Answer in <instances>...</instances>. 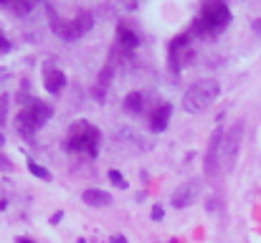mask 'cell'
<instances>
[{"instance_id":"30bf717a","label":"cell","mask_w":261,"mask_h":243,"mask_svg":"<svg viewBox=\"0 0 261 243\" xmlns=\"http://www.w3.org/2000/svg\"><path fill=\"white\" fill-rule=\"evenodd\" d=\"M170 114H173V104H170V101H163V104L152 106V112H150V117H147L150 132H155V134L165 132V129H168V122H170Z\"/></svg>"},{"instance_id":"7a4b0ae2","label":"cell","mask_w":261,"mask_h":243,"mask_svg":"<svg viewBox=\"0 0 261 243\" xmlns=\"http://www.w3.org/2000/svg\"><path fill=\"white\" fill-rule=\"evenodd\" d=\"M54 117V109H51V104H46V101H38V99H28V104L18 112V117H15V129H18V134L20 137H25V140H31L48 119Z\"/></svg>"},{"instance_id":"9c48e42d","label":"cell","mask_w":261,"mask_h":243,"mask_svg":"<svg viewBox=\"0 0 261 243\" xmlns=\"http://www.w3.org/2000/svg\"><path fill=\"white\" fill-rule=\"evenodd\" d=\"M188 46H190V36L188 33L177 36L170 43V66H173V71H180V66L188 64V59H190V48Z\"/></svg>"},{"instance_id":"8fae6325","label":"cell","mask_w":261,"mask_h":243,"mask_svg":"<svg viewBox=\"0 0 261 243\" xmlns=\"http://www.w3.org/2000/svg\"><path fill=\"white\" fill-rule=\"evenodd\" d=\"M43 86H46L48 94H59L66 86V74L59 71V69H46L43 71Z\"/></svg>"},{"instance_id":"2e32d148","label":"cell","mask_w":261,"mask_h":243,"mask_svg":"<svg viewBox=\"0 0 261 243\" xmlns=\"http://www.w3.org/2000/svg\"><path fill=\"white\" fill-rule=\"evenodd\" d=\"M28 170H31V175H36L38 180H46V182L51 180V172H48L46 167H41L38 162H28Z\"/></svg>"},{"instance_id":"ac0fdd59","label":"cell","mask_w":261,"mask_h":243,"mask_svg":"<svg viewBox=\"0 0 261 243\" xmlns=\"http://www.w3.org/2000/svg\"><path fill=\"white\" fill-rule=\"evenodd\" d=\"M109 180H112V185H117V187H124V185H127L124 177H122V172H117V170H109Z\"/></svg>"},{"instance_id":"5b68a950","label":"cell","mask_w":261,"mask_h":243,"mask_svg":"<svg viewBox=\"0 0 261 243\" xmlns=\"http://www.w3.org/2000/svg\"><path fill=\"white\" fill-rule=\"evenodd\" d=\"M241 142H244V124L239 122L228 132H223V140H221V170L231 172L236 167L239 152H241Z\"/></svg>"},{"instance_id":"6da1fadb","label":"cell","mask_w":261,"mask_h":243,"mask_svg":"<svg viewBox=\"0 0 261 243\" xmlns=\"http://www.w3.org/2000/svg\"><path fill=\"white\" fill-rule=\"evenodd\" d=\"M231 23V8L226 0H203L200 15L195 18L188 36H218Z\"/></svg>"},{"instance_id":"d6986e66","label":"cell","mask_w":261,"mask_h":243,"mask_svg":"<svg viewBox=\"0 0 261 243\" xmlns=\"http://www.w3.org/2000/svg\"><path fill=\"white\" fill-rule=\"evenodd\" d=\"M150 215H152V221H163V218H165V208H163V205H155Z\"/></svg>"},{"instance_id":"52a82bcc","label":"cell","mask_w":261,"mask_h":243,"mask_svg":"<svg viewBox=\"0 0 261 243\" xmlns=\"http://www.w3.org/2000/svg\"><path fill=\"white\" fill-rule=\"evenodd\" d=\"M221 140H223V129H216L208 140L205 147V160H203V172L205 177H216L221 172Z\"/></svg>"},{"instance_id":"e0dca14e","label":"cell","mask_w":261,"mask_h":243,"mask_svg":"<svg viewBox=\"0 0 261 243\" xmlns=\"http://www.w3.org/2000/svg\"><path fill=\"white\" fill-rule=\"evenodd\" d=\"M8 101H10L8 94H3V96H0V127H3L5 119H8Z\"/></svg>"},{"instance_id":"ffe728a7","label":"cell","mask_w":261,"mask_h":243,"mask_svg":"<svg viewBox=\"0 0 261 243\" xmlns=\"http://www.w3.org/2000/svg\"><path fill=\"white\" fill-rule=\"evenodd\" d=\"M8 48H10V41L5 36H0V51H8Z\"/></svg>"},{"instance_id":"7c38bea8","label":"cell","mask_w":261,"mask_h":243,"mask_svg":"<svg viewBox=\"0 0 261 243\" xmlns=\"http://www.w3.org/2000/svg\"><path fill=\"white\" fill-rule=\"evenodd\" d=\"M82 200H84L87 205H91V208H101V205H109V203H112V195H109V193H104V190L89 187V190H84Z\"/></svg>"},{"instance_id":"5bb4252c","label":"cell","mask_w":261,"mask_h":243,"mask_svg":"<svg viewBox=\"0 0 261 243\" xmlns=\"http://www.w3.org/2000/svg\"><path fill=\"white\" fill-rule=\"evenodd\" d=\"M36 3L38 0H0V8H5V10H10L15 15H25V13H31V8Z\"/></svg>"},{"instance_id":"9a60e30c","label":"cell","mask_w":261,"mask_h":243,"mask_svg":"<svg viewBox=\"0 0 261 243\" xmlns=\"http://www.w3.org/2000/svg\"><path fill=\"white\" fill-rule=\"evenodd\" d=\"M124 109L129 112V114H142V109H145V99H142V94L140 91H132V94H127L124 96Z\"/></svg>"},{"instance_id":"44dd1931","label":"cell","mask_w":261,"mask_h":243,"mask_svg":"<svg viewBox=\"0 0 261 243\" xmlns=\"http://www.w3.org/2000/svg\"><path fill=\"white\" fill-rule=\"evenodd\" d=\"M254 33L261 38V18H259V20H254Z\"/></svg>"},{"instance_id":"7402d4cb","label":"cell","mask_w":261,"mask_h":243,"mask_svg":"<svg viewBox=\"0 0 261 243\" xmlns=\"http://www.w3.org/2000/svg\"><path fill=\"white\" fill-rule=\"evenodd\" d=\"M109 243H129V241H127L124 236H112V241Z\"/></svg>"},{"instance_id":"277c9868","label":"cell","mask_w":261,"mask_h":243,"mask_svg":"<svg viewBox=\"0 0 261 243\" xmlns=\"http://www.w3.org/2000/svg\"><path fill=\"white\" fill-rule=\"evenodd\" d=\"M218 94H221L218 81H213V79L195 81V84L188 86V91H185V96H182V109H185L188 114H200V112H205V109L218 99Z\"/></svg>"},{"instance_id":"ba28073f","label":"cell","mask_w":261,"mask_h":243,"mask_svg":"<svg viewBox=\"0 0 261 243\" xmlns=\"http://www.w3.org/2000/svg\"><path fill=\"white\" fill-rule=\"evenodd\" d=\"M198 193H200V180H188V182H182V185L175 187L170 203H173L175 208H188V205L195 203Z\"/></svg>"},{"instance_id":"3957f363","label":"cell","mask_w":261,"mask_h":243,"mask_svg":"<svg viewBox=\"0 0 261 243\" xmlns=\"http://www.w3.org/2000/svg\"><path fill=\"white\" fill-rule=\"evenodd\" d=\"M99 129L94 124H89L84 119L74 122L69 127V137H66V150L74 155H87V157H96L99 150Z\"/></svg>"},{"instance_id":"4fadbf2b","label":"cell","mask_w":261,"mask_h":243,"mask_svg":"<svg viewBox=\"0 0 261 243\" xmlns=\"http://www.w3.org/2000/svg\"><path fill=\"white\" fill-rule=\"evenodd\" d=\"M117 41H119L122 48H137V46H140V36H137L132 28H127L124 23L117 25Z\"/></svg>"},{"instance_id":"603a6c76","label":"cell","mask_w":261,"mask_h":243,"mask_svg":"<svg viewBox=\"0 0 261 243\" xmlns=\"http://www.w3.org/2000/svg\"><path fill=\"white\" fill-rule=\"evenodd\" d=\"M15 243H36V241H31V238H15Z\"/></svg>"},{"instance_id":"8992f818","label":"cell","mask_w":261,"mask_h":243,"mask_svg":"<svg viewBox=\"0 0 261 243\" xmlns=\"http://www.w3.org/2000/svg\"><path fill=\"white\" fill-rule=\"evenodd\" d=\"M91 25H94V15L87 10V13H79L76 18H71V20H64V25H54V31L64 41H76V38H82L84 33L91 31Z\"/></svg>"}]
</instances>
